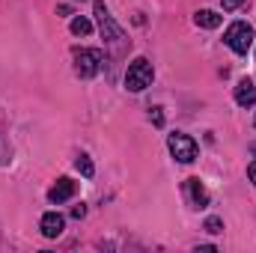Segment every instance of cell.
<instances>
[{
  "mask_svg": "<svg viewBox=\"0 0 256 253\" xmlns=\"http://www.w3.org/2000/svg\"><path fill=\"white\" fill-rule=\"evenodd\" d=\"M185 190H188V196H191L194 206H200V208H202V206H208V190L202 188V182H200V179H188V182H185Z\"/></svg>",
  "mask_w": 256,
  "mask_h": 253,
  "instance_id": "obj_9",
  "label": "cell"
},
{
  "mask_svg": "<svg viewBox=\"0 0 256 253\" xmlns=\"http://www.w3.org/2000/svg\"><path fill=\"white\" fill-rule=\"evenodd\" d=\"M72 196H74V182H72V179H66V176H63V179H60V182H57L51 190H48V200H51L54 206H60V202L72 200Z\"/></svg>",
  "mask_w": 256,
  "mask_h": 253,
  "instance_id": "obj_8",
  "label": "cell"
},
{
  "mask_svg": "<svg viewBox=\"0 0 256 253\" xmlns=\"http://www.w3.org/2000/svg\"><path fill=\"white\" fill-rule=\"evenodd\" d=\"M152 78H155L152 63H149L146 57H137L134 63L128 66V72H126V90L128 92H143V90L152 84Z\"/></svg>",
  "mask_w": 256,
  "mask_h": 253,
  "instance_id": "obj_1",
  "label": "cell"
},
{
  "mask_svg": "<svg viewBox=\"0 0 256 253\" xmlns=\"http://www.w3.org/2000/svg\"><path fill=\"white\" fill-rule=\"evenodd\" d=\"M96 18H98V30H102V36H104L108 42H120V39H126V36H122V30L116 27L114 15L108 12L104 0H96Z\"/></svg>",
  "mask_w": 256,
  "mask_h": 253,
  "instance_id": "obj_5",
  "label": "cell"
},
{
  "mask_svg": "<svg viewBox=\"0 0 256 253\" xmlns=\"http://www.w3.org/2000/svg\"><path fill=\"white\" fill-rule=\"evenodd\" d=\"M102 63H104V57H102L98 48H80V51L74 54V72H78L80 78H92V74H98Z\"/></svg>",
  "mask_w": 256,
  "mask_h": 253,
  "instance_id": "obj_4",
  "label": "cell"
},
{
  "mask_svg": "<svg viewBox=\"0 0 256 253\" xmlns=\"http://www.w3.org/2000/svg\"><path fill=\"white\" fill-rule=\"evenodd\" d=\"M224 42H226L236 54H248V48L254 45V30H250V24H244V21H232V24L226 27Z\"/></svg>",
  "mask_w": 256,
  "mask_h": 253,
  "instance_id": "obj_2",
  "label": "cell"
},
{
  "mask_svg": "<svg viewBox=\"0 0 256 253\" xmlns=\"http://www.w3.org/2000/svg\"><path fill=\"white\" fill-rule=\"evenodd\" d=\"M220 230H224V220H220V218H208V220H206V232L214 236V232H220Z\"/></svg>",
  "mask_w": 256,
  "mask_h": 253,
  "instance_id": "obj_13",
  "label": "cell"
},
{
  "mask_svg": "<svg viewBox=\"0 0 256 253\" xmlns=\"http://www.w3.org/2000/svg\"><path fill=\"white\" fill-rule=\"evenodd\" d=\"M68 27H72V33H74V36H90V33H92V21H90V18H84V15L72 18V24H68Z\"/></svg>",
  "mask_w": 256,
  "mask_h": 253,
  "instance_id": "obj_11",
  "label": "cell"
},
{
  "mask_svg": "<svg viewBox=\"0 0 256 253\" xmlns=\"http://www.w3.org/2000/svg\"><path fill=\"white\" fill-rule=\"evenodd\" d=\"M152 122H155L158 128L164 126V114H161V108H152Z\"/></svg>",
  "mask_w": 256,
  "mask_h": 253,
  "instance_id": "obj_14",
  "label": "cell"
},
{
  "mask_svg": "<svg viewBox=\"0 0 256 253\" xmlns=\"http://www.w3.org/2000/svg\"><path fill=\"white\" fill-rule=\"evenodd\" d=\"M39 230H42L45 238H57V236H63V230H66V218L60 212H45L42 220H39Z\"/></svg>",
  "mask_w": 256,
  "mask_h": 253,
  "instance_id": "obj_6",
  "label": "cell"
},
{
  "mask_svg": "<svg viewBox=\"0 0 256 253\" xmlns=\"http://www.w3.org/2000/svg\"><path fill=\"white\" fill-rule=\"evenodd\" d=\"M236 102H238V108H254L256 104V84L250 78L238 80V86H236Z\"/></svg>",
  "mask_w": 256,
  "mask_h": 253,
  "instance_id": "obj_7",
  "label": "cell"
},
{
  "mask_svg": "<svg viewBox=\"0 0 256 253\" xmlns=\"http://www.w3.org/2000/svg\"><path fill=\"white\" fill-rule=\"evenodd\" d=\"M194 21H196V27H202V30H214V27H220L224 15H218V12H212V9H200V12L194 15Z\"/></svg>",
  "mask_w": 256,
  "mask_h": 253,
  "instance_id": "obj_10",
  "label": "cell"
},
{
  "mask_svg": "<svg viewBox=\"0 0 256 253\" xmlns=\"http://www.w3.org/2000/svg\"><path fill=\"white\" fill-rule=\"evenodd\" d=\"M74 167H78V170H80V173H84L86 179H92V173H96V167H92V161H90L86 155H80V158L74 161Z\"/></svg>",
  "mask_w": 256,
  "mask_h": 253,
  "instance_id": "obj_12",
  "label": "cell"
},
{
  "mask_svg": "<svg viewBox=\"0 0 256 253\" xmlns=\"http://www.w3.org/2000/svg\"><path fill=\"white\" fill-rule=\"evenodd\" d=\"M167 149H170V155L179 161V164H191L196 161V140L188 137V134H170L167 137Z\"/></svg>",
  "mask_w": 256,
  "mask_h": 253,
  "instance_id": "obj_3",
  "label": "cell"
},
{
  "mask_svg": "<svg viewBox=\"0 0 256 253\" xmlns=\"http://www.w3.org/2000/svg\"><path fill=\"white\" fill-rule=\"evenodd\" d=\"M248 176H250V182L256 185V161H250V167H248Z\"/></svg>",
  "mask_w": 256,
  "mask_h": 253,
  "instance_id": "obj_17",
  "label": "cell"
},
{
  "mask_svg": "<svg viewBox=\"0 0 256 253\" xmlns=\"http://www.w3.org/2000/svg\"><path fill=\"white\" fill-rule=\"evenodd\" d=\"M220 3H224V9H230V12H232V9H238L244 0H220Z\"/></svg>",
  "mask_w": 256,
  "mask_h": 253,
  "instance_id": "obj_15",
  "label": "cell"
},
{
  "mask_svg": "<svg viewBox=\"0 0 256 253\" xmlns=\"http://www.w3.org/2000/svg\"><path fill=\"white\" fill-rule=\"evenodd\" d=\"M84 214H86V206H84V202H80V206H74V208H72V218H84Z\"/></svg>",
  "mask_w": 256,
  "mask_h": 253,
  "instance_id": "obj_16",
  "label": "cell"
}]
</instances>
